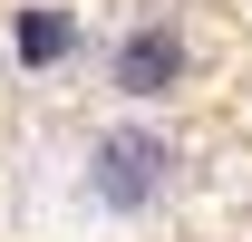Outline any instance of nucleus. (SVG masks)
<instances>
[{
    "label": "nucleus",
    "instance_id": "f257e3e1",
    "mask_svg": "<svg viewBox=\"0 0 252 242\" xmlns=\"http://www.w3.org/2000/svg\"><path fill=\"white\" fill-rule=\"evenodd\" d=\"M175 68H185V49H175V39H165V30H136V39H126V59H117V78H126L136 97H156Z\"/></svg>",
    "mask_w": 252,
    "mask_h": 242
},
{
    "label": "nucleus",
    "instance_id": "f03ea898",
    "mask_svg": "<svg viewBox=\"0 0 252 242\" xmlns=\"http://www.w3.org/2000/svg\"><path fill=\"white\" fill-rule=\"evenodd\" d=\"M107 194H117V204H146V184H156V146H136V136H126V146H107Z\"/></svg>",
    "mask_w": 252,
    "mask_h": 242
},
{
    "label": "nucleus",
    "instance_id": "7ed1b4c3",
    "mask_svg": "<svg viewBox=\"0 0 252 242\" xmlns=\"http://www.w3.org/2000/svg\"><path fill=\"white\" fill-rule=\"evenodd\" d=\"M59 49H68V20H59V10H30V20H20V59H30V68H49Z\"/></svg>",
    "mask_w": 252,
    "mask_h": 242
}]
</instances>
